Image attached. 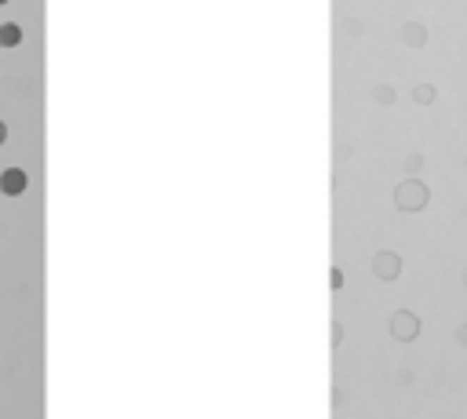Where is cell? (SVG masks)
<instances>
[{"instance_id": "9c48e42d", "label": "cell", "mask_w": 467, "mask_h": 419, "mask_svg": "<svg viewBox=\"0 0 467 419\" xmlns=\"http://www.w3.org/2000/svg\"><path fill=\"white\" fill-rule=\"evenodd\" d=\"M372 99H376V102H391V92H387V84H380V92H376Z\"/></svg>"}, {"instance_id": "3957f363", "label": "cell", "mask_w": 467, "mask_h": 419, "mask_svg": "<svg viewBox=\"0 0 467 419\" xmlns=\"http://www.w3.org/2000/svg\"><path fill=\"white\" fill-rule=\"evenodd\" d=\"M372 274L380 281H394L401 274V259L394 256V251H376V259H372Z\"/></svg>"}, {"instance_id": "8992f818", "label": "cell", "mask_w": 467, "mask_h": 419, "mask_svg": "<svg viewBox=\"0 0 467 419\" xmlns=\"http://www.w3.org/2000/svg\"><path fill=\"white\" fill-rule=\"evenodd\" d=\"M406 40H409V44H423V40H427V33H423V30L413 23V26H406Z\"/></svg>"}, {"instance_id": "7c38bea8", "label": "cell", "mask_w": 467, "mask_h": 419, "mask_svg": "<svg viewBox=\"0 0 467 419\" xmlns=\"http://www.w3.org/2000/svg\"><path fill=\"white\" fill-rule=\"evenodd\" d=\"M463 284H467V270H463Z\"/></svg>"}, {"instance_id": "52a82bcc", "label": "cell", "mask_w": 467, "mask_h": 419, "mask_svg": "<svg viewBox=\"0 0 467 419\" xmlns=\"http://www.w3.org/2000/svg\"><path fill=\"white\" fill-rule=\"evenodd\" d=\"M413 99L416 102H435V88H431V84H420V88L413 92Z\"/></svg>"}, {"instance_id": "5b68a950", "label": "cell", "mask_w": 467, "mask_h": 419, "mask_svg": "<svg viewBox=\"0 0 467 419\" xmlns=\"http://www.w3.org/2000/svg\"><path fill=\"white\" fill-rule=\"evenodd\" d=\"M18 44H23V30L15 23H4L0 26V48H18Z\"/></svg>"}, {"instance_id": "8fae6325", "label": "cell", "mask_w": 467, "mask_h": 419, "mask_svg": "<svg viewBox=\"0 0 467 419\" xmlns=\"http://www.w3.org/2000/svg\"><path fill=\"white\" fill-rule=\"evenodd\" d=\"M460 343H467V325L460 328Z\"/></svg>"}, {"instance_id": "277c9868", "label": "cell", "mask_w": 467, "mask_h": 419, "mask_svg": "<svg viewBox=\"0 0 467 419\" xmlns=\"http://www.w3.org/2000/svg\"><path fill=\"white\" fill-rule=\"evenodd\" d=\"M26 172L23 168H4V175H0V194H8V197H18V194H26Z\"/></svg>"}, {"instance_id": "6da1fadb", "label": "cell", "mask_w": 467, "mask_h": 419, "mask_svg": "<svg viewBox=\"0 0 467 419\" xmlns=\"http://www.w3.org/2000/svg\"><path fill=\"white\" fill-rule=\"evenodd\" d=\"M427 201H431V190L420 179H413V175L394 186V208H398V212H423Z\"/></svg>"}, {"instance_id": "ba28073f", "label": "cell", "mask_w": 467, "mask_h": 419, "mask_svg": "<svg viewBox=\"0 0 467 419\" xmlns=\"http://www.w3.org/2000/svg\"><path fill=\"white\" fill-rule=\"evenodd\" d=\"M329 284L339 292V288H344V270H339V266H332V274H329Z\"/></svg>"}, {"instance_id": "30bf717a", "label": "cell", "mask_w": 467, "mask_h": 419, "mask_svg": "<svg viewBox=\"0 0 467 419\" xmlns=\"http://www.w3.org/2000/svg\"><path fill=\"white\" fill-rule=\"evenodd\" d=\"M4 139H8V124L0 120V146H4Z\"/></svg>"}, {"instance_id": "7a4b0ae2", "label": "cell", "mask_w": 467, "mask_h": 419, "mask_svg": "<svg viewBox=\"0 0 467 419\" xmlns=\"http://www.w3.org/2000/svg\"><path fill=\"white\" fill-rule=\"evenodd\" d=\"M391 335H394V339H401V343H413L416 335H420V321H416V313L398 310L394 318H391Z\"/></svg>"}, {"instance_id": "4fadbf2b", "label": "cell", "mask_w": 467, "mask_h": 419, "mask_svg": "<svg viewBox=\"0 0 467 419\" xmlns=\"http://www.w3.org/2000/svg\"><path fill=\"white\" fill-rule=\"evenodd\" d=\"M0 4H8V0H0Z\"/></svg>"}]
</instances>
